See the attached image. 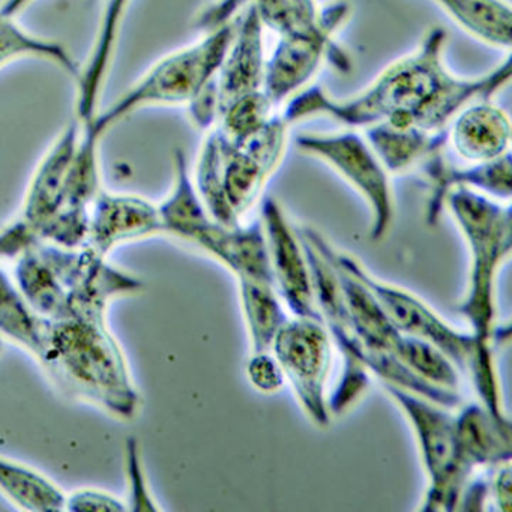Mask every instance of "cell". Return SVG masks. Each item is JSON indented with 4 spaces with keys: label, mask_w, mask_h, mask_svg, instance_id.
Returning <instances> with one entry per match:
<instances>
[{
    "label": "cell",
    "mask_w": 512,
    "mask_h": 512,
    "mask_svg": "<svg viewBox=\"0 0 512 512\" xmlns=\"http://www.w3.org/2000/svg\"><path fill=\"white\" fill-rule=\"evenodd\" d=\"M448 34L440 26L428 29L413 52L385 68L367 88L349 98H335L311 83L281 106L287 124L311 118L334 119L362 131L380 122L395 127H419L439 133L467 104L493 98L511 83V56L476 77L452 74L445 64Z\"/></svg>",
    "instance_id": "obj_1"
},
{
    "label": "cell",
    "mask_w": 512,
    "mask_h": 512,
    "mask_svg": "<svg viewBox=\"0 0 512 512\" xmlns=\"http://www.w3.org/2000/svg\"><path fill=\"white\" fill-rule=\"evenodd\" d=\"M13 278L29 304L49 320L107 319L115 299L143 290L139 277L88 245H32L17 257Z\"/></svg>",
    "instance_id": "obj_2"
},
{
    "label": "cell",
    "mask_w": 512,
    "mask_h": 512,
    "mask_svg": "<svg viewBox=\"0 0 512 512\" xmlns=\"http://www.w3.org/2000/svg\"><path fill=\"white\" fill-rule=\"evenodd\" d=\"M37 362L65 394L121 421L139 415V389L107 319H47Z\"/></svg>",
    "instance_id": "obj_3"
},
{
    "label": "cell",
    "mask_w": 512,
    "mask_h": 512,
    "mask_svg": "<svg viewBox=\"0 0 512 512\" xmlns=\"http://www.w3.org/2000/svg\"><path fill=\"white\" fill-rule=\"evenodd\" d=\"M445 208L457 223L470 251L469 287L457 311L479 341L496 337V277L512 248L511 206L481 191L452 188Z\"/></svg>",
    "instance_id": "obj_4"
},
{
    "label": "cell",
    "mask_w": 512,
    "mask_h": 512,
    "mask_svg": "<svg viewBox=\"0 0 512 512\" xmlns=\"http://www.w3.org/2000/svg\"><path fill=\"white\" fill-rule=\"evenodd\" d=\"M235 20L205 32L196 43L158 59L112 106L98 112L83 131L103 140L134 113L151 107L190 106L214 82L232 40Z\"/></svg>",
    "instance_id": "obj_5"
},
{
    "label": "cell",
    "mask_w": 512,
    "mask_h": 512,
    "mask_svg": "<svg viewBox=\"0 0 512 512\" xmlns=\"http://www.w3.org/2000/svg\"><path fill=\"white\" fill-rule=\"evenodd\" d=\"M382 386L403 410L415 433L428 479L422 511H454L473 473L458 449L455 416L446 407L406 389L389 383Z\"/></svg>",
    "instance_id": "obj_6"
},
{
    "label": "cell",
    "mask_w": 512,
    "mask_h": 512,
    "mask_svg": "<svg viewBox=\"0 0 512 512\" xmlns=\"http://www.w3.org/2000/svg\"><path fill=\"white\" fill-rule=\"evenodd\" d=\"M302 238L307 239L320 256L337 263L341 268L355 275L371 290L395 328L404 335L422 338L439 347L445 355L457 365L458 370L466 373L467 364L472 358L478 338L472 332H463L449 325L430 305L425 304L419 296L394 284L377 280L364 268L361 262L347 253L335 250L325 236L311 227L296 230Z\"/></svg>",
    "instance_id": "obj_7"
},
{
    "label": "cell",
    "mask_w": 512,
    "mask_h": 512,
    "mask_svg": "<svg viewBox=\"0 0 512 512\" xmlns=\"http://www.w3.org/2000/svg\"><path fill=\"white\" fill-rule=\"evenodd\" d=\"M295 145L301 154L328 164L364 197L373 217L371 241H383L395 214L391 175L364 134L350 128L340 133H304L296 137Z\"/></svg>",
    "instance_id": "obj_8"
},
{
    "label": "cell",
    "mask_w": 512,
    "mask_h": 512,
    "mask_svg": "<svg viewBox=\"0 0 512 512\" xmlns=\"http://www.w3.org/2000/svg\"><path fill=\"white\" fill-rule=\"evenodd\" d=\"M349 0H332L320 7L319 19L304 31L278 37L266 56L263 91L277 107L308 88L325 59L335 52L334 38L352 19Z\"/></svg>",
    "instance_id": "obj_9"
},
{
    "label": "cell",
    "mask_w": 512,
    "mask_h": 512,
    "mask_svg": "<svg viewBox=\"0 0 512 512\" xmlns=\"http://www.w3.org/2000/svg\"><path fill=\"white\" fill-rule=\"evenodd\" d=\"M271 352L283 368L299 406L316 427L331 425L326 383L332 364V341L320 320L293 317L287 320Z\"/></svg>",
    "instance_id": "obj_10"
},
{
    "label": "cell",
    "mask_w": 512,
    "mask_h": 512,
    "mask_svg": "<svg viewBox=\"0 0 512 512\" xmlns=\"http://www.w3.org/2000/svg\"><path fill=\"white\" fill-rule=\"evenodd\" d=\"M298 236L310 268L317 310L329 338L334 341L343 356L340 383L328 400L331 415H343L364 395L370 385V376L362 362L364 346L353 331L343 292L331 263L323 259L307 239L302 238L299 233Z\"/></svg>",
    "instance_id": "obj_11"
},
{
    "label": "cell",
    "mask_w": 512,
    "mask_h": 512,
    "mask_svg": "<svg viewBox=\"0 0 512 512\" xmlns=\"http://www.w3.org/2000/svg\"><path fill=\"white\" fill-rule=\"evenodd\" d=\"M214 128L224 196L236 215L242 218L259 199L266 182L283 161L290 125L278 112L244 145H235L217 127Z\"/></svg>",
    "instance_id": "obj_12"
},
{
    "label": "cell",
    "mask_w": 512,
    "mask_h": 512,
    "mask_svg": "<svg viewBox=\"0 0 512 512\" xmlns=\"http://www.w3.org/2000/svg\"><path fill=\"white\" fill-rule=\"evenodd\" d=\"M262 226L268 244L275 289L293 317L322 322L314 301L313 283L304 247L277 200L266 197L262 205Z\"/></svg>",
    "instance_id": "obj_13"
},
{
    "label": "cell",
    "mask_w": 512,
    "mask_h": 512,
    "mask_svg": "<svg viewBox=\"0 0 512 512\" xmlns=\"http://www.w3.org/2000/svg\"><path fill=\"white\" fill-rule=\"evenodd\" d=\"M161 233L157 203L134 194L101 190L92 203L86 245L109 257L119 245Z\"/></svg>",
    "instance_id": "obj_14"
},
{
    "label": "cell",
    "mask_w": 512,
    "mask_h": 512,
    "mask_svg": "<svg viewBox=\"0 0 512 512\" xmlns=\"http://www.w3.org/2000/svg\"><path fill=\"white\" fill-rule=\"evenodd\" d=\"M265 31L262 20L251 5L236 17L229 49L215 77L218 116L236 98L263 89Z\"/></svg>",
    "instance_id": "obj_15"
},
{
    "label": "cell",
    "mask_w": 512,
    "mask_h": 512,
    "mask_svg": "<svg viewBox=\"0 0 512 512\" xmlns=\"http://www.w3.org/2000/svg\"><path fill=\"white\" fill-rule=\"evenodd\" d=\"M445 151L431 155L418 167L430 187V197H428L427 212H425L428 226H436L445 208L446 194L452 188H472L500 202L511 199V152L487 163L467 164L460 167L446 160Z\"/></svg>",
    "instance_id": "obj_16"
},
{
    "label": "cell",
    "mask_w": 512,
    "mask_h": 512,
    "mask_svg": "<svg viewBox=\"0 0 512 512\" xmlns=\"http://www.w3.org/2000/svg\"><path fill=\"white\" fill-rule=\"evenodd\" d=\"M191 245L226 266L238 281H260L275 286L262 221L229 227L212 220L194 236Z\"/></svg>",
    "instance_id": "obj_17"
},
{
    "label": "cell",
    "mask_w": 512,
    "mask_h": 512,
    "mask_svg": "<svg viewBox=\"0 0 512 512\" xmlns=\"http://www.w3.org/2000/svg\"><path fill=\"white\" fill-rule=\"evenodd\" d=\"M511 145V118L493 98L467 104L448 127V146L467 164L497 160L511 152Z\"/></svg>",
    "instance_id": "obj_18"
},
{
    "label": "cell",
    "mask_w": 512,
    "mask_h": 512,
    "mask_svg": "<svg viewBox=\"0 0 512 512\" xmlns=\"http://www.w3.org/2000/svg\"><path fill=\"white\" fill-rule=\"evenodd\" d=\"M133 0H104L94 43L76 82V119L82 127L100 112L101 98L118 52L125 17Z\"/></svg>",
    "instance_id": "obj_19"
},
{
    "label": "cell",
    "mask_w": 512,
    "mask_h": 512,
    "mask_svg": "<svg viewBox=\"0 0 512 512\" xmlns=\"http://www.w3.org/2000/svg\"><path fill=\"white\" fill-rule=\"evenodd\" d=\"M253 7L266 29L281 37L310 28L319 19L317 0H212L197 14L194 25L205 32L230 25L247 7Z\"/></svg>",
    "instance_id": "obj_20"
},
{
    "label": "cell",
    "mask_w": 512,
    "mask_h": 512,
    "mask_svg": "<svg viewBox=\"0 0 512 512\" xmlns=\"http://www.w3.org/2000/svg\"><path fill=\"white\" fill-rule=\"evenodd\" d=\"M455 431L461 458L470 469L511 461V421L494 418L484 404L461 407L455 415Z\"/></svg>",
    "instance_id": "obj_21"
},
{
    "label": "cell",
    "mask_w": 512,
    "mask_h": 512,
    "mask_svg": "<svg viewBox=\"0 0 512 512\" xmlns=\"http://www.w3.org/2000/svg\"><path fill=\"white\" fill-rule=\"evenodd\" d=\"M328 262L331 263L335 275H337L350 323H352L356 337L364 346V353L385 352L395 355V350H397L403 334L395 328L376 296L355 275L350 274L349 271L331 260Z\"/></svg>",
    "instance_id": "obj_22"
},
{
    "label": "cell",
    "mask_w": 512,
    "mask_h": 512,
    "mask_svg": "<svg viewBox=\"0 0 512 512\" xmlns=\"http://www.w3.org/2000/svg\"><path fill=\"white\" fill-rule=\"evenodd\" d=\"M368 145L389 175L418 169L431 155L448 148V130L431 133L419 127H395L389 122L362 130Z\"/></svg>",
    "instance_id": "obj_23"
},
{
    "label": "cell",
    "mask_w": 512,
    "mask_h": 512,
    "mask_svg": "<svg viewBox=\"0 0 512 512\" xmlns=\"http://www.w3.org/2000/svg\"><path fill=\"white\" fill-rule=\"evenodd\" d=\"M161 227L166 235L175 236L191 244L194 236L214 220L206 209L184 149L173 152V182L169 194L158 203Z\"/></svg>",
    "instance_id": "obj_24"
},
{
    "label": "cell",
    "mask_w": 512,
    "mask_h": 512,
    "mask_svg": "<svg viewBox=\"0 0 512 512\" xmlns=\"http://www.w3.org/2000/svg\"><path fill=\"white\" fill-rule=\"evenodd\" d=\"M458 28L487 46L511 50L512 8L508 0H431Z\"/></svg>",
    "instance_id": "obj_25"
},
{
    "label": "cell",
    "mask_w": 512,
    "mask_h": 512,
    "mask_svg": "<svg viewBox=\"0 0 512 512\" xmlns=\"http://www.w3.org/2000/svg\"><path fill=\"white\" fill-rule=\"evenodd\" d=\"M0 494L22 511H64L67 494L49 476L0 455Z\"/></svg>",
    "instance_id": "obj_26"
},
{
    "label": "cell",
    "mask_w": 512,
    "mask_h": 512,
    "mask_svg": "<svg viewBox=\"0 0 512 512\" xmlns=\"http://www.w3.org/2000/svg\"><path fill=\"white\" fill-rule=\"evenodd\" d=\"M46 325V317L35 311L14 278L0 268V338L26 350L37 361Z\"/></svg>",
    "instance_id": "obj_27"
},
{
    "label": "cell",
    "mask_w": 512,
    "mask_h": 512,
    "mask_svg": "<svg viewBox=\"0 0 512 512\" xmlns=\"http://www.w3.org/2000/svg\"><path fill=\"white\" fill-rule=\"evenodd\" d=\"M16 19L0 13V70L20 59H40L56 65L76 83L82 65L73 58L67 47L58 41L31 34Z\"/></svg>",
    "instance_id": "obj_28"
},
{
    "label": "cell",
    "mask_w": 512,
    "mask_h": 512,
    "mask_svg": "<svg viewBox=\"0 0 512 512\" xmlns=\"http://www.w3.org/2000/svg\"><path fill=\"white\" fill-rule=\"evenodd\" d=\"M239 298L250 335L251 350H271L281 326L289 320L274 284L241 280Z\"/></svg>",
    "instance_id": "obj_29"
},
{
    "label": "cell",
    "mask_w": 512,
    "mask_h": 512,
    "mask_svg": "<svg viewBox=\"0 0 512 512\" xmlns=\"http://www.w3.org/2000/svg\"><path fill=\"white\" fill-rule=\"evenodd\" d=\"M395 356L425 382L445 391L460 392V370L430 341L401 335Z\"/></svg>",
    "instance_id": "obj_30"
},
{
    "label": "cell",
    "mask_w": 512,
    "mask_h": 512,
    "mask_svg": "<svg viewBox=\"0 0 512 512\" xmlns=\"http://www.w3.org/2000/svg\"><path fill=\"white\" fill-rule=\"evenodd\" d=\"M278 107L263 89L242 95L221 110L215 127L235 145H244L277 115Z\"/></svg>",
    "instance_id": "obj_31"
},
{
    "label": "cell",
    "mask_w": 512,
    "mask_h": 512,
    "mask_svg": "<svg viewBox=\"0 0 512 512\" xmlns=\"http://www.w3.org/2000/svg\"><path fill=\"white\" fill-rule=\"evenodd\" d=\"M125 473H127L128 511H161L149 487L148 476L143 467L142 451L136 437H128L125 443Z\"/></svg>",
    "instance_id": "obj_32"
},
{
    "label": "cell",
    "mask_w": 512,
    "mask_h": 512,
    "mask_svg": "<svg viewBox=\"0 0 512 512\" xmlns=\"http://www.w3.org/2000/svg\"><path fill=\"white\" fill-rule=\"evenodd\" d=\"M245 373L250 385L262 394H277L286 385L283 368L271 350L251 353Z\"/></svg>",
    "instance_id": "obj_33"
},
{
    "label": "cell",
    "mask_w": 512,
    "mask_h": 512,
    "mask_svg": "<svg viewBox=\"0 0 512 512\" xmlns=\"http://www.w3.org/2000/svg\"><path fill=\"white\" fill-rule=\"evenodd\" d=\"M65 511H128L125 500L98 488H80L67 494Z\"/></svg>",
    "instance_id": "obj_34"
},
{
    "label": "cell",
    "mask_w": 512,
    "mask_h": 512,
    "mask_svg": "<svg viewBox=\"0 0 512 512\" xmlns=\"http://www.w3.org/2000/svg\"><path fill=\"white\" fill-rule=\"evenodd\" d=\"M491 496L499 511L509 512L512 508V472L511 461L502 464L493 481H491Z\"/></svg>",
    "instance_id": "obj_35"
},
{
    "label": "cell",
    "mask_w": 512,
    "mask_h": 512,
    "mask_svg": "<svg viewBox=\"0 0 512 512\" xmlns=\"http://www.w3.org/2000/svg\"><path fill=\"white\" fill-rule=\"evenodd\" d=\"M35 0H2L0 2V13L5 16L17 17L26 10Z\"/></svg>",
    "instance_id": "obj_36"
},
{
    "label": "cell",
    "mask_w": 512,
    "mask_h": 512,
    "mask_svg": "<svg viewBox=\"0 0 512 512\" xmlns=\"http://www.w3.org/2000/svg\"><path fill=\"white\" fill-rule=\"evenodd\" d=\"M2 349H4V340L0 338V352H2Z\"/></svg>",
    "instance_id": "obj_37"
}]
</instances>
